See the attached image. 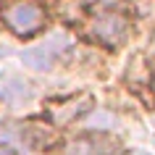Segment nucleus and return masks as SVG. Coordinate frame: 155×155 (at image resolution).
<instances>
[{
  "label": "nucleus",
  "instance_id": "f03ea898",
  "mask_svg": "<svg viewBox=\"0 0 155 155\" xmlns=\"http://www.w3.org/2000/svg\"><path fill=\"white\" fill-rule=\"evenodd\" d=\"M3 16H5V24L11 26V32H16L18 37H29L45 24V11L32 0L11 3L8 8L3 11Z\"/></svg>",
  "mask_w": 155,
  "mask_h": 155
},
{
  "label": "nucleus",
  "instance_id": "39448f33",
  "mask_svg": "<svg viewBox=\"0 0 155 155\" xmlns=\"http://www.w3.org/2000/svg\"><path fill=\"white\" fill-rule=\"evenodd\" d=\"M90 105H92L90 95H76V97H71L68 103H55V105H50V116H53L58 124H68L71 118L82 116Z\"/></svg>",
  "mask_w": 155,
  "mask_h": 155
},
{
  "label": "nucleus",
  "instance_id": "f257e3e1",
  "mask_svg": "<svg viewBox=\"0 0 155 155\" xmlns=\"http://www.w3.org/2000/svg\"><path fill=\"white\" fill-rule=\"evenodd\" d=\"M90 34L105 45H118L129 34V18L116 8H100L90 18Z\"/></svg>",
  "mask_w": 155,
  "mask_h": 155
},
{
  "label": "nucleus",
  "instance_id": "423d86ee",
  "mask_svg": "<svg viewBox=\"0 0 155 155\" xmlns=\"http://www.w3.org/2000/svg\"><path fill=\"white\" fill-rule=\"evenodd\" d=\"M0 155H16L13 150H8V147H0Z\"/></svg>",
  "mask_w": 155,
  "mask_h": 155
},
{
  "label": "nucleus",
  "instance_id": "20e7f679",
  "mask_svg": "<svg viewBox=\"0 0 155 155\" xmlns=\"http://www.w3.org/2000/svg\"><path fill=\"white\" fill-rule=\"evenodd\" d=\"M121 142L110 134H87L76 137L63 147V155H121Z\"/></svg>",
  "mask_w": 155,
  "mask_h": 155
},
{
  "label": "nucleus",
  "instance_id": "7ed1b4c3",
  "mask_svg": "<svg viewBox=\"0 0 155 155\" xmlns=\"http://www.w3.org/2000/svg\"><path fill=\"white\" fill-rule=\"evenodd\" d=\"M71 45V34L68 32H53L45 42H40L37 48H29L24 53V63H29L32 68H48L61 53H66V48Z\"/></svg>",
  "mask_w": 155,
  "mask_h": 155
}]
</instances>
